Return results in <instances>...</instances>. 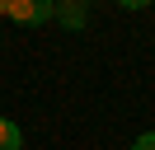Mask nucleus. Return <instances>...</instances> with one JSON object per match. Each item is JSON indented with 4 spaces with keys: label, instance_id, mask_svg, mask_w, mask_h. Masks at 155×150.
<instances>
[{
    "label": "nucleus",
    "instance_id": "1",
    "mask_svg": "<svg viewBox=\"0 0 155 150\" xmlns=\"http://www.w3.org/2000/svg\"><path fill=\"white\" fill-rule=\"evenodd\" d=\"M10 19L14 24H47V19H57V0H10Z\"/></svg>",
    "mask_w": 155,
    "mask_h": 150
},
{
    "label": "nucleus",
    "instance_id": "2",
    "mask_svg": "<svg viewBox=\"0 0 155 150\" xmlns=\"http://www.w3.org/2000/svg\"><path fill=\"white\" fill-rule=\"evenodd\" d=\"M57 24L61 28H85L89 24V5L85 0H57Z\"/></svg>",
    "mask_w": 155,
    "mask_h": 150
},
{
    "label": "nucleus",
    "instance_id": "3",
    "mask_svg": "<svg viewBox=\"0 0 155 150\" xmlns=\"http://www.w3.org/2000/svg\"><path fill=\"white\" fill-rule=\"evenodd\" d=\"M0 150H24V131L10 117H0Z\"/></svg>",
    "mask_w": 155,
    "mask_h": 150
},
{
    "label": "nucleus",
    "instance_id": "4",
    "mask_svg": "<svg viewBox=\"0 0 155 150\" xmlns=\"http://www.w3.org/2000/svg\"><path fill=\"white\" fill-rule=\"evenodd\" d=\"M132 150H155V131H141V136L132 141Z\"/></svg>",
    "mask_w": 155,
    "mask_h": 150
},
{
    "label": "nucleus",
    "instance_id": "5",
    "mask_svg": "<svg viewBox=\"0 0 155 150\" xmlns=\"http://www.w3.org/2000/svg\"><path fill=\"white\" fill-rule=\"evenodd\" d=\"M0 14H10V0H0Z\"/></svg>",
    "mask_w": 155,
    "mask_h": 150
}]
</instances>
